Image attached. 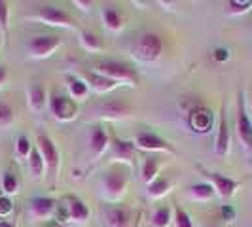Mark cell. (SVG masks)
Returning a JSON list of instances; mask_svg holds the SVG:
<instances>
[{
	"label": "cell",
	"instance_id": "cell-1",
	"mask_svg": "<svg viewBox=\"0 0 252 227\" xmlns=\"http://www.w3.org/2000/svg\"><path fill=\"white\" fill-rule=\"evenodd\" d=\"M161 53H163V40L156 32L140 34L131 48L133 59H137L139 63H154L161 57Z\"/></svg>",
	"mask_w": 252,
	"mask_h": 227
},
{
	"label": "cell",
	"instance_id": "cell-2",
	"mask_svg": "<svg viewBox=\"0 0 252 227\" xmlns=\"http://www.w3.org/2000/svg\"><path fill=\"white\" fill-rule=\"evenodd\" d=\"M127 184H129V176L122 167H112L104 178H102V193L106 197V201L118 202L127 191Z\"/></svg>",
	"mask_w": 252,
	"mask_h": 227
},
{
	"label": "cell",
	"instance_id": "cell-3",
	"mask_svg": "<svg viewBox=\"0 0 252 227\" xmlns=\"http://www.w3.org/2000/svg\"><path fill=\"white\" fill-rule=\"evenodd\" d=\"M93 72L104 76L108 80L116 82L118 85L120 84H137V74L135 70L129 66V64L122 63V61H101V63L95 64Z\"/></svg>",
	"mask_w": 252,
	"mask_h": 227
},
{
	"label": "cell",
	"instance_id": "cell-4",
	"mask_svg": "<svg viewBox=\"0 0 252 227\" xmlns=\"http://www.w3.org/2000/svg\"><path fill=\"white\" fill-rule=\"evenodd\" d=\"M34 19L40 23L51 27H61V28H76V19L68 12H64L63 8L53 6V4H44L38 8Z\"/></svg>",
	"mask_w": 252,
	"mask_h": 227
},
{
	"label": "cell",
	"instance_id": "cell-5",
	"mask_svg": "<svg viewBox=\"0 0 252 227\" xmlns=\"http://www.w3.org/2000/svg\"><path fill=\"white\" fill-rule=\"evenodd\" d=\"M133 112L131 104L126 101H118V99H108V101H101L93 106L91 114L97 119H110V121H118V119H126Z\"/></svg>",
	"mask_w": 252,
	"mask_h": 227
},
{
	"label": "cell",
	"instance_id": "cell-6",
	"mask_svg": "<svg viewBox=\"0 0 252 227\" xmlns=\"http://www.w3.org/2000/svg\"><path fill=\"white\" fill-rule=\"evenodd\" d=\"M61 44H63V40L55 36V34H38V36L31 38L27 51L34 59H46V57H51L55 51L59 50Z\"/></svg>",
	"mask_w": 252,
	"mask_h": 227
},
{
	"label": "cell",
	"instance_id": "cell-7",
	"mask_svg": "<svg viewBox=\"0 0 252 227\" xmlns=\"http://www.w3.org/2000/svg\"><path fill=\"white\" fill-rule=\"evenodd\" d=\"M135 148H139L142 151H161V153H177V148L169 142V140L161 139L159 135L156 133H148V131H142L139 135H135L133 139Z\"/></svg>",
	"mask_w": 252,
	"mask_h": 227
},
{
	"label": "cell",
	"instance_id": "cell-8",
	"mask_svg": "<svg viewBox=\"0 0 252 227\" xmlns=\"http://www.w3.org/2000/svg\"><path fill=\"white\" fill-rule=\"evenodd\" d=\"M36 148L40 150L42 157H44L46 170H48L50 178L55 180L57 178V170H59V151H57V146L53 144V140L48 135H38Z\"/></svg>",
	"mask_w": 252,
	"mask_h": 227
},
{
	"label": "cell",
	"instance_id": "cell-9",
	"mask_svg": "<svg viewBox=\"0 0 252 227\" xmlns=\"http://www.w3.org/2000/svg\"><path fill=\"white\" fill-rule=\"evenodd\" d=\"M50 110L53 114V117L57 121H72L80 108H78V102L70 97H64V95H53L50 99Z\"/></svg>",
	"mask_w": 252,
	"mask_h": 227
},
{
	"label": "cell",
	"instance_id": "cell-10",
	"mask_svg": "<svg viewBox=\"0 0 252 227\" xmlns=\"http://www.w3.org/2000/svg\"><path fill=\"white\" fill-rule=\"evenodd\" d=\"M188 125L193 133L205 135L213 127V112L203 104H195L188 110Z\"/></svg>",
	"mask_w": 252,
	"mask_h": 227
},
{
	"label": "cell",
	"instance_id": "cell-11",
	"mask_svg": "<svg viewBox=\"0 0 252 227\" xmlns=\"http://www.w3.org/2000/svg\"><path fill=\"white\" fill-rule=\"evenodd\" d=\"M203 176L209 180V184L215 188V191L224 197V199H229L237 188H239V182L233 180V178L226 176V174H220V172H211V170H203Z\"/></svg>",
	"mask_w": 252,
	"mask_h": 227
},
{
	"label": "cell",
	"instance_id": "cell-12",
	"mask_svg": "<svg viewBox=\"0 0 252 227\" xmlns=\"http://www.w3.org/2000/svg\"><path fill=\"white\" fill-rule=\"evenodd\" d=\"M237 133H239L241 142L247 148H252V121L249 114H247L243 93H239V99H237Z\"/></svg>",
	"mask_w": 252,
	"mask_h": 227
},
{
	"label": "cell",
	"instance_id": "cell-13",
	"mask_svg": "<svg viewBox=\"0 0 252 227\" xmlns=\"http://www.w3.org/2000/svg\"><path fill=\"white\" fill-rule=\"evenodd\" d=\"M110 146V139H108V133L106 129L97 123L89 129V150H91V155L93 159H99L102 153L106 151V148Z\"/></svg>",
	"mask_w": 252,
	"mask_h": 227
},
{
	"label": "cell",
	"instance_id": "cell-14",
	"mask_svg": "<svg viewBox=\"0 0 252 227\" xmlns=\"http://www.w3.org/2000/svg\"><path fill=\"white\" fill-rule=\"evenodd\" d=\"M135 144L131 140H124V139H114L112 144H110V155L112 159L120 161V163H126L129 167L135 165Z\"/></svg>",
	"mask_w": 252,
	"mask_h": 227
},
{
	"label": "cell",
	"instance_id": "cell-15",
	"mask_svg": "<svg viewBox=\"0 0 252 227\" xmlns=\"http://www.w3.org/2000/svg\"><path fill=\"white\" fill-rule=\"evenodd\" d=\"M131 210L126 206H108L102 212V227H129Z\"/></svg>",
	"mask_w": 252,
	"mask_h": 227
},
{
	"label": "cell",
	"instance_id": "cell-16",
	"mask_svg": "<svg viewBox=\"0 0 252 227\" xmlns=\"http://www.w3.org/2000/svg\"><path fill=\"white\" fill-rule=\"evenodd\" d=\"M57 212V202L50 197H34L29 202V216L34 220H48Z\"/></svg>",
	"mask_w": 252,
	"mask_h": 227
},
{
	"label": "cell",
	"instance_id": "cell-17",
	"mask_svg": "<svg viewBox=\"0 0 252 227\" xmlns=\"http://www.w3.org/2000/svg\"><path fill=\"white\" fill-rule=\"evenodd\" d=\"M229 144H231V135H229L226 110L222 108V112H220V121H218V133H216V140H215V153L220 155V157H224L227 151H229Z\"/></svg>",
	"mask_w": 252,
	"mask_h": 227
},
{
	"label": "cell",
	"instance_id": "cell-18",
	"mask_svg": "<svg viewBox=\"0 0 252 227\" xmlns=\"http://www.w3.org/2000/svg\"><path fill=\"white\" fill-rule=\"evenodd\" d=\"M27 102H29V108L34 114L44 112V108L48 106V91H46V87L40 85V84H34L27 93Z\"/></svg>",
	"mask_w": 252,
	"mask_h": 227
},
{
	"label": "cell",
	"instance_id": "cell-19",
	"mask_svg": "<svg viewBox=\"0 0 252 227\" xmlns=\"http://www.w3.org/2000/svg\"><path fill=\"white\" fill-rule=\"evenodd\" d=\"M66 212H68V220H72L76 224H82L89 218V208L88 204L78 199V197H68L66 202Z\"/></svg>",
	"mask_w": 252,
	"mask_h": 227
},
{
	"label": "cell",
	"instance_id": "cell-20",
	"mask_svg": "<svg viewBox=\"0 0 252 227\" xmlns=\"http://www.w3.org/2000/svg\"><path fill=\"white\" fill-rule=\"evenodd\" d=\"M188 197L191 201H197V202H207L211 201L215 197V188L209 184V182H197V184H191L188 189Z\"/></svg>",
	"mask_w": 252,
	"mask_h": 227
},
{
	"label": "cell",
	"instance_id": "cell-21",
	"mask_svg": "<svg viewBox=\"0 0 252 227\" xmlns=\"http://www.w3.org/2000/svg\"><path fill=\"white\" fill-rule=\"evenodd\" d=\"M86 84H88L91 89H95L97 93H110L112 89L118 87L116 82H112V80H108V78H104V76H101V74H97V72H93V70L86 72Z\"/></svg>",
	"mask_w": 252,
	"mask_h": 227
},
{
	"label": "cell",
	"instance_id": "cell-22",
	"mask_svg": "<svg viewBox=\"0 0 252 227\" xmlns=\"http://www.w3.org/2000/svg\"><path fill=\"white\" fill-rule=\"evenodd\" d=\"M101 15H102V23H104V27L108 30L118 32V30L124 28V17H122V13L118 12L114 6H104Z\"/></svg>",
	"mask_w": 252,
	"mask_h": 227
},
{
	"label": "cell",
	"instance_id": "cell-23",
	"mask_svg": "<svg viewBox=\"0 0 252 227\" xmlns=\"http://www.w3.org/2000/svg\"><path fill=\"white\" fill-rule=\"evenodd\" d=\"M171 180L169 178H163V176H158L152 184L146 186V191H148V197L150 199H161L165 197L169 191H171Z\"/></svg>",
	"mask_w": 252,
	"mask_h": 227
},
{
	"label": "cell",
	"instance_id": "cell-24",
	"mask_svg": "<svg viewBox=\"0 0 252 227\" xmlns=\"http://www.w3.org/2000/svg\"><path fill=\"white\" fill-rule=\"evenodd\" d=\"M27 163H29V170H31V174H32L34 180H40V178L44 176L46 163H44V157H42V153H40V150H38L36 146L32 148L29 159H27Z\"/></svg>",
	"mask_w": 252,
	"mask_h": 227
},
{
	"label": "cell",
	"instance_id": "cell-25",
	"mask_svg": "<svg viewBox=\"0 0 252 227\" xmlns=\"http://www.w3.org/2000/svg\"><path fill=\"white\" fill-rule=\"evenodd\" d=\"M66 85H68L70 99H78V101H82V99H86V97H88L89 85L84 82V80H80V78H76V76H68V78H66Z\"/></svg>",
	"mask_w": 252,
	"mask_h": 227
},
{
	"label": "cell",
	"instance_id": "cell-26",
	"mask_svg": "<svg viewBox=\"0 0 252 227\" xmlns=\"http://www.w3.org/2000/svg\"><path fill=\"white\" fill-rule=\"evenodd\" d=\"M158 172H159V161L156 157H146L142 161V167H140V178H142V182L146 186L152 184L158 178Z\"/></svg>",
	"mask_w": 252,
	"mask_h": 227
},
{
	"label": "cell",
	"instance_id": "cell-27",
	"mask_svg": "<svg viewBox=\"0 0 252 227\" xmlns=\"http://www.w3.org/2000/svg\"><path fill=\"white\" fill-rule=\"evenodd\" d=\"M80 46L89 53H99L102 50L101 38L97 36L93 30H82L80 32Z\"/></svg>",
	"mask_w": 252,
	"mask_h": 227
},
{
	"label": "cell",
	"instance_id": "cell-28",
	"mask_svg": "<svg viewBox=\"0 0 252 227\" xmlns=\"http://www.w3.org/2000/svg\"><path fill=\"white\" fill-rule=\"evenodd\" d=\"M173 224V210L171 206H159L152 216V226L154 227H169Z\"/></svg>",
	"mask_w": 252,
	"mask_h": 227
},
{
	"label": "cell",
	"instance_id": "cell-29",
	"mask_svg": "<svg viewBox=\"0 0 252 227\" xmlns=\"http://www.w3.org/2000/svg\"><path fill=\"white\" fill-rule=\"evenodd\" d=\"M17 189H19V180H17V176L13 172H4L2 174V191H4V195H8V197L15 195Z\"/></svg>",
	"mask_w": 252,
	"mask_h": 227
},
{
	"label": "cell",
	"instance_id": "cell-30",
	"mask_svg": "<svg viewBox=\"0 0 252 227\" xmlns=\"http://www.w3.org/2000/svg\"><path fill=\"white\" fill-rule=\"evenodd\" d=\"M32 148H34V144L29 140V137L21 135V137L17 139V142H15V155H17L19 159H29Z\"/></svg>",
	"mask_w": 252,
	"mask_h": 227
},
{
	"label": "cell",
	"instance_id": "cell-31",
	"mask_svg": "<svg viewBox=\"0 0 252 227\" xmlns=\"http://www.w3.org/2000/svg\"><path fill=\"white\" fill-rule=\"evenodd\" d=\"M173 224H175V227H193V222H191L189 214L180 204H177L173 208Z\"/></svg>",
	"mask_w": 252,
	"mask_h": 227
},
{
	"label": "cell",
	"instance_id": "cell-32",
	"mask_svg": "<svg viewBox=\"0 0 252 227\" xmlns=\"http://www.w3.org/2000/svg\"><path fill=\"white\" fill-rule=\"evenodd\" d=\"M252 8V0H231V2H227L226 4V13L229 15H243V13H247L249 10Z\"/></svg>",
	"mask_w": 252,
	"mask_h": 227
},
{
	"label": "cell",
	"instance_id": "cell-33",
	"mask_svg": "<svg viewBox=\"0 0 252 227\" xmlns=\"http://www.w3.org/2000/svg\"><path fill=\"white\" fill-rule=\"evenodd\" d=\"M13 115H15V112H13L12 104L6 101H0V127H2V129L12 125Z\"/></svg>",
	"mask_w": 252,
	"mask_h": 227
},
{
	"label": "cell",
	"instance_id": "cell-34",
	"mask_svg": "<svg viewBox=\"0 0 252 227\" xmlns=\"http://www.w3.org/2000/svg\"><path fill=\"white\" fill-rule=\"evenodd\" d=\"M8 27H10V6L8 2L0 0V30L8 32Z\"/></svg>",
	"mask_w": 252,
	"mask_h": 227
},
{
	"label": "cell",
	"instance_id": "cell-35",
	"mask_svg": "<svg viewBox=\"0 0 252 227\" xmlns=\"http://www.w3.org/2000/svg\"><path fill=\"white\" fill-rule=\"evenodd\" d=\"M13 212V201L8 195L0 197V218H8Z\"/></svg>",
	"mask_w": 252,
	"mask_h": 227
},
{
	"label": "cell",
	"instance_id": "cell-36",
	"mask_svg": "<svg viewBox=\"0 0 252 227\" xmlns=\"http://www.w3.org/2000/svg\"><path fill=\"white\" fill-rule=\"evenodd\" d=\"M213 57H215V61H218V63H224V61L229 59V51H227L226 48H216L215 53H213Z\"/></svg>",
	"mask_w": 252,
	"mask_h": 227
},
{
	"label": "cell",
	"instance_id": "cell-37",
	"mask_svg": "<svg viewBox=\"0 0 252 227\" xmlns=\"http://www.w3.org/2000/svg\"><path fill=\"white\" fill-rule=\"evenodd\" d=\"M222 216H224L226 222H233L235 220V210L229 204H226V206H222Z\"/></svg>",
	"mask_w": 252,
	"mask_h": 227
},
{
	"label": "cell",
	"instance_id": "cell-38",
	"mask_svg": "<svg viewBox=\"0 0 252 227\" xmlns=\"http://www.w3.org/2000/svg\"><path fill=\"white\" fill-rule=\"evenodd\" d=\"M72 4H74V6H80V10H84V12H89L91 6H93V2H89V0H74Z\"/></svg>",
	"mask_w": 252,
	"mask_h": 227
},
{
	"label": "cell",
	"instance_id": "cell-39",
	"mask_svg": "<svg viewBox=\"0 0 252 227\" xmlns=\"http://www.w3.org/2000/svg\"><path fill=\"white\" fill-rule=\"evenodd\" d=\"M6 82H8V68H6L4 64H0V87H2Z\"/></svg>",
	"mask_w": 252,
	"mask_h": 227
},
{
	"label": "cell",
	"instance_id": "cell-40",
	"mask_svg": "<svg viewBox=\"0 0 252 227\" xmlns=\"http://www.w3.org/2000/svg\"><path fill=\"white\" fill-rule=\"evenodd\" d=\"M0 227H15V224L10 222V220H2V222H0Z\"/></svg>",
	"mask_w": 252,
	"mask_h": 227
},
{
	"label": "cell",
	"instance_id": "cell-41",
	"mask_svg": "<svg viewBox=\"0 0 252 227\" xmlns=\"http://www.w3.org/2000/svg\"><path fill=\"white\" fill-rule=\"evenodd\" d=\"M139 220H140V214H139V218H137V224H135V227H139V224H140Z\"/></svg>",
	"mask_w": 252,
	"mask_h": 227
},
{
	"label": "cell",
	"instance_id": "cell-42",
	"mask_svg": "<svg viewBox=\"0 0 252 227\" xmlns=\"http://www.w3.org/2000/svg\"><path fill=\"white\" fill-rule=\"evenodd\" d=\"M251 106H252V102H251Z\"/></svg>",
	"mask_w": 252,
	"mask_h": 227
}]
</instances>
